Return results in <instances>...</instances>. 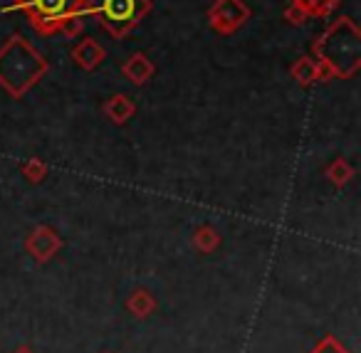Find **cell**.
I'll return each instance as SVG.
<instances>
[{"label": "cell", "instance_id": "cell-11", "mask_svg": "<svg viewBox=\"0 0 361 353\" xmlns=\"http://www.w3.org/2000/svg\"><path fill=\"white\" fill-rule=\"evenodd\" d=\"M336 6H339V0H312L307 16L310 18H326Z\"/></svg>", "mask_w": 361, "mask_h": 353}, {"label": "cell", "instance_id": "cell-12", "mask_svg": "<svg viewBox=\"0 0 361 353\" xmlns=\"http://www.w3.org/2000/svg\"><path fill=\"white\" fill-rule=\"evenodd\" d=\"M285 20H290L292 25H302V23H307V13L290 3V8L285 11Z\"/></svg>", "mask_w": 361, "mask_h": 353}, {"label": "cell", "instance_id": "cell-4", "mask_svg": "<svg viewBox=\"0 0 361 353\" xmlns=\"http://www.w3.org/2000/svg\"><path fill=\"white\" fill-rule=\"evenodd\" d=\"M82 6H85V0H16L13 6L3 8V11H25L37 32L52 35L67 16L82 13Z\"/></svg>", "mask_w": 361, "mask_h": 353}, {"label": "cell", "instance_id": "cell-13", "mask_svg": "<svg viewBox=\"0 0 361 353\" xmlns=\"http://www.w3.org/2000/svg\"><path fill=\"white\" fill-rule=\"evenodd\" d=\"M292 6H297V8H302V11H310V6H312V0H292ZM310 18V16H307Z\"/></svg>", "mask_w": 361, "mask_h": 353}, {"label": "cell", "instance_id": "cell-5", "mask_svg": "<svg viewBox=\"0 0 361 353\" xmlns=\"http://www.w3.org/2000/svg\"><path fill=\"white\" fill-rule=\"evenodd\" d=\"M211 27L221 35H233L250 20V8L243 0H216L208 11Z\"/></svg>", "mask_w": 361, "mask_h": 353}, {"label": "cell", "instance_id": "cell-8", "mask_svg": "<svg viewBox=\"0 0 361 353\" xmlns=\"http://www.w3.org/2000/svg\"><path fill=\"white\" fill-rule=\"evenodd\" d=\"M134 111H136V104L131 101V97H126V94L109 97V101L104 104V114L109 116L114 124H124V121H129L131 116H134Z\"/></svg>", "mask_w": 361, "mask_h": 353}, {"label": "cell", "instance_id": "cell-2", "mask_svg": "<svg viewBox=\"0 0 361 353\" xmlns=\"http://www.w3.org/2000/svg\"><path fill=\"white\" fill-rule=\"evenodd\" d=\"M314 57L329 65L334 77L351 80L361 67V32L351 18H339L324 35L317 37Z\"/></svg>", "mask_w": 361, "mask_h": 353}, {"label": "cell", "instance_id": "cell-1", "mask_svg": "<svg viewBox=\"0 0 361 353\" xmlns=\"http://www.w3.org/2000/svg\"><path fill=\"white\" fill-rule=\"evenodd\" d=\"M45 75L47 62L20 35H13L6 45L0 47V87L13 99H20Z\"/></svg>", "mask_w": 361, "mask_h": 353}, {"label": "cell", "instance_id": "cell-9", "mask_svg": "<svg viewBox=\"0 0 361 353\" xmlns=\"http://www.w3.org/2000/svg\"><path fill=\"white\" fill-rule=\"evenodd\" d=\"M290 72L300 87H312L314 82H319V62L312 60V57H300V60L292 65Z\"/></svg>", "mask_w": 361, "mask_h": 353}, {"label": "cell", "instance_id": "cell-3", "mask_svg": "<svg viewBox=\"0 0 361 353\" xmlns=\"http://www.w3.org/2000/svg\"><path fill=\"white\" fill-rule=\"evenodd\" d=\"M149 11V0H85L82 6V13L99 18V25L116 40H124Z\"/></svg>", "mask_w": 361, "mask_h": 353}, {"label": "cell", "instance_id": "cell-7", "mask_svg": "<svg viewBox=\"0 0 361 353\" xmlns=\"http://www.w3.org/2000/svg\"><path fill=\"white\" fill-rule=\"evenodd\" d=\"M154 72H156L154 62H151L144 52H134V55L121 65V75H124L131 85H146V82L154 77Z\"/></svg>", "mask_w": 361, "mask_h": 353}, {"label": "cell", "instance_id": "cell-6", "mask_svg": "<svg viewBox=\"0 0 361 353\" xmlns=\"http://www.w3.org/2000/svg\"><path fill=\"white\" fill-rule=\"evenodd\" d=\"M72 60H75L77 67L90 72V70H94L102 60H106V50L97 40L85 37V40H82L80 45H75V50H72Z\"/></svg>", "mask_w": 361, "mask_h": 353}, {"label": "cell", "instance_id": "cell-10", "mask_svg": "<svg viewBox=\"0 0 361 353\" xmlns=\"http://www.w3.org/2000/svg\"><path fill=\"white\" fill-rule=\"evenodd\" d=\"M85 13H72V16H67L65 20L57 25V32H62L65 37H77L82 32V27H85Z\"/></svg>", "mask_w": 361, "mask_h": 353}]
</instances>
